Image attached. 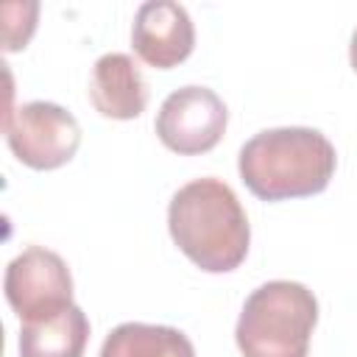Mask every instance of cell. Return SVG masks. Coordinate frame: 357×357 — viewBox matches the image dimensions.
Segmentation results:
<instances>
[{
    "label": "cell",
    "instance_id": "cell-1",
    "mask_svg": "<svg viewBox=\"0 0 357 357\" xmlns=\"http://www.w3.org/2000/svg\"><path fill=\"white\" fill-rule=\"evenodd\" d=\"M167 229L181 254L206 273H229L248 254L251 226L234 190L215 178H192L167 206Z\"/></svg>",
    "mask_w": 357,
    "mask_h": 357
},
{
    "label": "cell",
    "instance_id": "cell-2",
    "mask_svg": "<svg viewBox=\"0 0 357 357\" xmlns=\"http://www.w3.org/2000/svg\"><path fill=\"white\" fill-rule=\"evenodd\" d=\"M335 165V145L318 128L307 126L265 128L237 156L240 178L259 201L318 195L329 187Z\"/></svg>",
    "mask_w": 357,
    "mask_h": 357
},
{
    "label": "cell",
    "instance_id": "cell-3",
    "mask_svg": "<svg viewBox=\"0 0 357 357\" xmlns=\"http://www.w3.org/2000/svg\"><path fill=\"white\" fill-rule=\"evenodd\" d=\"M318 301L301 282L273 279L243 304L234 340L243 357H307Z\"/></svg>",
    "mask_w": 357,
    "mask_h": 357
},
{
    "label": "cell",
    "instance_id": "cell-4",
    "mask_svg": "<svg viewBox=\"0 0 357 357\" xmlns=\"http://www.w3.org/2000/svg\"><path fill=\"white\" fill-rule=\"evenodd\" d=\"M6 139L11 153L33 170L67 165L81 145L78 120L50 100H31L6 114Z\"/></svg>",
    "mask_w": 357,
    "mask_h": 357
},
{
    "label": "cell",
    "instance_id": "cell-5",
    "mask_svg": "<svg viewBox=\"0 0 357 357\" xmlns=\"http://www.w3.org/2000/svg\"><path fill=\"white\" fill-rule=\"evenodd\" d=\"M3 290L20 321L45 318L73 304V276L67 262L42 245H31L8 262Z\"/></svg>",
    "mask_w": 357,
    "mask_h": 357
},
{
    "label": "cell",
    "instance_id": "cell-6",
    "mask_svg": "<svg viewBox=\"0 0 357 357\" xmlns=\"http://www.w3.org/2000/svg\"><path fill=\"white\" fill-rule=\"evenodd\" d=\"M226 103L209 86H181L170 92L156 114V137L181 156L212 151L226 134Z\"/></svg>",
    "mask_w": 357,
    "mask_h": 357
},
{
    "label": "cell",
    "instance_id": "cell-7",
    "mask_svg": "<svg viewBox=\"0 0 357 357\" xmlns=\"http://www.w3.org/2000/svg\"><path fill=\"white\" fill-rule=\"evenodd\" d=\"M131 45L145 64L156 70H170L192 53L195 25L181 3L151 0L137 8L131 25Z\"/></svg>",
    "mask_w": 357,
    "mask_h": 357
},
{
    "label": "cell",
    "instance_id": "cell-8",
    "mask_svg": "<svg viewBox=\"0 0 357 357\" xmlns=\"http://www.w3.org/2000/svg\"><path fill=\"white\" fill-rule=\"evenodd\" d=\"M89 100L98 114L112 120H134L148 106V81L128 53H106L89 75Z\"/></svg>",
    "mask_w": 357,
    "mask_h": 357
},
{
    "label": "cell",
    "instance_id": "cell-9",
    "mask_svg": "<svg viewBox=\"0 0 357 357\" xmlns=\"http://www.w3.org/2000/svg\"><path fill=\"white\" fill-rule=\"evenodd\" d=\"M89 340V321L78 304L61 312L22 321L20 357H84Z\"/></svg>",
    "mask_w": 357,
    "mask_h": 357
},
{
    "label": "cell",
    "instance_id": "cell-10",
    "mask_svg": "<svg viewBox=\"0 0 357 357\" xmlns=\"http://www.w3.org/2000/svg\"><path fill=\"white\" fill-rule=\"evenodd\" d=\"M98 357H195V346L176 326L128 321L106 335Z\"/></svg>",
    "mask_w": 357,
    "mask_h": 357
},
{
    "label": "cell",
    "instance_id": "cell-11",
    "mask_svg": "<svg viewBox=\"0 0 357 357\" xmlns=\"http://www.w3.org/2000/svg\"><path fill=\"white\" fill-rule=\"evenodd\" d=\"M349 61H351V67H354V73H357V28H354V33H351V45H349Z\"/></svg>",
    "mask_w": 357,
    "mask_h": 357
}]
</instances>
